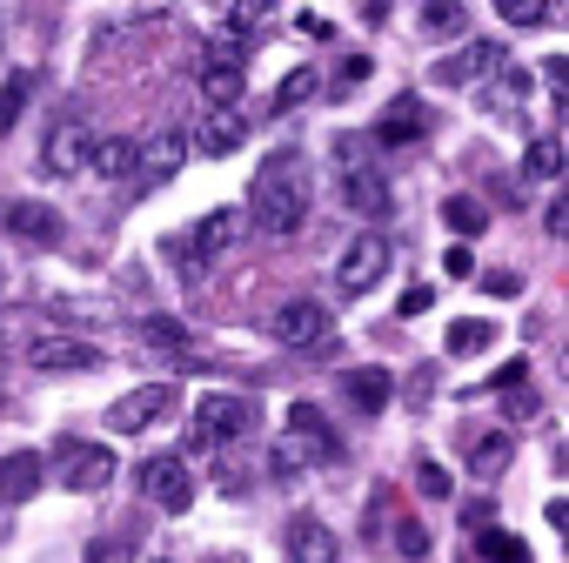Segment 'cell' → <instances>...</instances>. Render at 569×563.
I'll list each match as a JSON object with an SVG mask.
<instances>
[{"mask_svg": "<svg viewBox=\"0 0 569 563\" xmlns=\"http://www.w3.org/2000/svg\"><path fill=\"white\" fill-rule=\"evenodd\" d=\"M61 483L74 490V496H88V490H108L114 483V450L108 443H81V436H61Z\"/></svg>", "mask_w": 569, "mask_h": 563, "instance_id": "6", "label": "cell"}, {"mask_svg": "<svg viewBox=\"0 0 569 563\" xmlns=\"http://www.w3.org/2000/svg\"><path fill=\"white\" fill-rule=\"evenodd\" d=\"M489 343H496V323H449V336H442L449 356H482Z\"/></svg>", "mask_w": 569, "mask_h": 563, "instance_id": "25", "label": "cell"}, {"mask_svg": "<svg viewBox=\"0 0 569 563\" xmlns=\"http://www.w3.org/2000/svg\"><path fill=\"white\" fill-rule=\"evenodd\" d=\"M509 456H516V436H509V429H496V436H482V443H476V456H469V463H476V476H496Z\"/></svg>", "mask_w": 569, "mask_h": 563, "instance_id": "27", "label": "cell"}, {"mask_svg": "<svg viewBox=\"0 0 569 563\" xmlns=\"http://www.w3.org/2000/svg\"><path fill=\"white\" fill-rule=\"evenodd\" d=\"M329 456H342L329 416H322L316 403H296V409H289V429H281V443H274V476H302V470H316V463H329Z\"/></svg>", "mask_w": 569, "mask_h": 563, "instance_id": "2", "label": "cell"}, {"mask_svg": "<svg viewBox=\"0 0 569 563\" xmlns=\"http://www.w3.org/2000/svg\"><path fill=\"white\" fill-rule=\"evenodd\" d=\"M396 550H402L409 563H422V556H429V530H422V523H402V530H396Z\"/></svg>", "mask_w": 569, "mask_h": 563, "instance_id": "38", "label": "cell"}, {"mask_svg": "<svg viewBox=\"0 0 569 563\" xmlns=\"http://www.w3.org/2000/svg\"><path fill=\"white\" fill-rule=\"evenodd\" d=\"M422 28L429 34H456V28H469V8H422Z\"/></svg>", "mask_w": 569, "mask_h": 563, "instance_id": "33", "label": "cell"}, {"mask_svg": "<svg viewBox=\"0 0 569 563\" xmlns=\"http://www.w3.org/2000/svg\"><path fill=\"white\" fill-rule=\"evenodd\" d=\"M88 168H94V175H108V181H128V175H134V141H128V135L94 141V148H88Z\"/></svg>", "mask_w": 569, "mask_h": 563, "instance_id": "21", "label": "cell"}, {"mask_svg": "<svg viewBox=\"0 0 569 563\" xmlns=\"http://www.w3.org/2000/svg\"><path fill=\"white\" fill-rule=\"evenodd\" d=\"M48 483V456L41 450H8L0 456V503H28Z\"/></svg>", "mask_w": 569, "mask_h": 563, "instance_id": "19", "label": "cell"}, {"mask_svg": "<svg viewBox=\"0 0 569 563\" xmlns=\"http://www.w3.org/2000/svg\"><path fill=\"white\" fill-rule=\"evenodd\" d=\"M342 195H349V208H356L362 221H389V215H396V195H389V181H382L369 161H349Z\"/></svg>", "mask_w": 569, "mask_h": 563, "instance_id": "17", "label": "cell"}, {"mask_svg": "<svg viewBox=\"0 0 569 563\" xmlns=\"http://www.w3.org/2000/svg\"><path fill=\"white\" fill-rule=\"evenodd\" d=\"M154 563H168V556H154Z\"/></svg>", "mask_w": 569, "mask_h": 563, "instance_id": "46", "label": "cell"}, {"mask_svg": "<svg viewBox=\"0 0 569 563\" xmlns=\"http://www.w3.org/2000/svg\"><path fill=\"white\" fill-rule=\"evenodd\" d=\"M509 68V48L502 41H469L462 55H442L436 61V88H469V81H489Z\"/></svg>", "mask_w": 569, "mask_h": 563, "instance_id": "9", "label": "cell"}, {"mask_svg": "<svg viewBox=\"0 0 569 563\" xmlns=\"http://www.w3.org/2000/svg\"><path fill=\"white\" fill-rule=\"evenodd\" d=\"M376 75V61L369 55H342V68H336V88H362Z\"/></svg>", "mask_w": 569, "mask_h": 563, "instance_id": "36", "label": "cell"}, {"mask_svg": "<svg viewBox=\"0 0 569 563\" xmlns=\"http://www.w3.org/2000/svg\"><path fill=\"white\" fill-rule=\"evenodd\" d=\"M489 101H496V108H509V101L522 108V101H529V75H522V68H502L496 88H489Z\"/></svg>", "mask_w": 569, "mask_h": 563, "instance_id": "32", "label": "cell"}, {"mask_svg": "<svg viewBox=\"0 0 569 563\" xmlns=\"http://www.w3.org/2000/svg\"><path fill=\"white\" fill-rule=\"evenodd\" d=\"M268 21V8H221V28H234V34H254Z\"/></svg>", "mask_w": 569, "mask_h": 563, "instance_id": "39", "label": "cell"}, {"mask_svg": "<svg viewBox=\"0 0 569 563\" xmlns=\"http://www.w3.org/2000/svg\"><path fill=\"white\" fill-rule=\"evenodd\" d=\"M241 88H248V41H214L201 55V95H208V108H234Z\"/></svg>", "mask_w": 569, "mask_h": 563, "instance_id": "3", "label": "cell"}, {"mask_svg": "<svg viewBox=\"0 0 569 563\" xmlns=\"http://www.w3.org/2000/svg\"><path fill=\"white\" fill-rule=\"evenodd\" d=\"M101 363L108 356L88 336H41L34 343V369H48V376H74V369H101Z\"/></svg>", "mask_w": 569, "mask_h": 563, "instance_id": "15", "label": "cell"}, {"mask_svg": "<svg viewBox=\"0 0 569 563\" xmlns=\"http://www.w3.org/2000/svg\"><path fill=\"white\" fill-rule=\"evenodd\" d=\"M302 34H316V41H329L336 28H329V14H302Z\"/></svg>", "mask_w": 569, "mask_h": 563, "instance_id": "43", "label": "cell"}, {"mask_svg": "<svg viewBox=\"0 0 569 563\" xmlns=\"http://www.w3.org/2000/svg\"><path fill=\"white\" fill-rule=\"evenodd\" d=\"M422 135H429V115H422V108H396V115L376 121V141H382V148H409V141H422Z\"/></svg>", "mask_w": 569, "mask_h": 563, "instance_id": "23", "label": "cell"}, {"mask_svg": "<svg viewBox=\"0 0 569 563\" xmlns=\"http://www.w3.org/2000/svg\"><path fill=\"white\" fill-rule=\"evenodd\" d=\"M382 275H389V241H382L376 228H362V235L342 248V261H336V282H342L349 296H369Z\"/></svg>", "mask_w": 569, "mask_h": 563, "instance_id": "7", "label": "cell"}, {"mask_svg": "<svg viewBox=\"0 0 569 563\" xmlns=\"http://www.w3.org/2000/svg\"><path fill=\"white\" fill-rule=\"evenodd\" d=\"M542 81H549V88H562V81H569V61H562V55H556V61H542Z\"/></svg>", "mask_w": 569, "mask_h": 563, "instance_id": "44", "label": "cell"}, {"mask_svg": "<svg viewBox=\"0 0 569 563\" xmlns=\"http://www.w3.org/2000/svg\"><path fill=\"white\" fill-rule=\"evenodd\" d=\"M416 490H422V496H449V470H442L436 456H422V463H416Z\"/></svg>", "mask_w": 569, "mask_h": 563, "instance_id": "34", "label": "cell"}, {"mask_svg": "<svg viewBox=\"0 0 569 563\" xmlns=\"http://www.w3.org/2000/svg\"><path fill=\"white\" fill-rule=\"evenodd\" d=\"M88 563H134V530H101L88 543Z\"/></svg>", "mask_w": 569, "mask_h": 563, "instance_id": "28", "label": "cell"}, {"mask_svg": "<svg viewBox=\"0 0 569 563\" xmlns=\"http://www.w3.org/2000/svg\"><path fill=\"white\" fill-rule=\"evenodd\" d=\"M476 550H482L489 563H529V543H522V536H509V530H496V523H489V530H476Z\"/></svg>", "mask_w": 569, "mask_h": 563, "instance_id": "26", "label": "cell"}, {"mask_svg": "<svg viewBox=\"0 0 569 563\" xmlns=\"http://www.w3.org/2000/svg\"><path fill=\"white\" fill-rule=\"evenodd\" d=\"M28 95H34V68H14L8 81H0V135H14V128H21Z\"/></svg>", "mask_w": 569, "mask_h": 563, "instance_id": "22", "label": "cell"}, {"mask_svg": "<svg viewBox=\"0 0 569 563\" xmlns=\"http://www.w3.org/2000/svg\"><path fill=\"white\" fill-rule=\"evenodd\" d=\"M268 336L281 343V349H329V336H336V323H329V309L322 303H281L274 316H268Z\"/></svg>", "mask_w": 569, "mask_h": 563, "instance_id": "4", "label": "cell"}, {"mask_svg": "<svg viewBox=\"0 0 569 563\" xmlns=\"http://www.w3.org/2000/svg\"><path fill=\"white\" fill-rule=\"evenodd\" d=\"M261 423V409H254V396H201L194 403V436L201 443H234V436H248Z\"/></svg>", "mask_w": 569, "mask_h": 563, "instance_id": "5", "label": "cell"}, {"mask_svg": "<svg viewBox=\"0 0 569 563\" xmlns=\"http://www.w3.org/2000/svg\"><path fill=\"white\" fill-rule=\"evenodd\" d=\"M241 141H248V115L241 108H201V121L188 135V148H201V155H234Z\"/></svg>", "mask_w": 569, "mask_h": 563, "instance_id": "16", "label": "cell"}, {"mask_svg": "<svg viewBox=\"0 0 569 563\" xmlns=\"http://www.w3.org/2000/svg\"><path fill=\"white\" fill-rule=\"evenodd\" d=\"M316 88H322V75H316V68H296L289 81H281V88H274V108H281V115H289V108H302V101H309Z\"/></svg>", "mask_w": 569, "mask_h": 563, "instance_id": "29", "label": "cell"}, {"mask_svg": "<svg viewBox=\"0 0 569 563\" xmlns=\"http://www.w3.org/2000/svg\"><path fill=\"white\" fill-rule=\"evenodd\" d=\"M442 221H449V228H456V241L469 248V241L489 228V208H482L476 195H449V201H442Z\"/></svg>", "mask_w": 569, "mask_h": 563, "instance_id": "24", "label": "cell"}, {"mask_svg": "<svg viewBox=\"0 0 569 563\" xmlns=\"http://www.w3.org/2000/svg\"><path fill=\"white\" fill-rule=\"evenodd\" d=\"M342 389H349L356 416H382V409H389V396H396V376H389V369H349V376H342Z\"/></svg>", "mask_w": 569, "mask_h": 563, "instance_id": "20", "label": "cell"}, {"mask_svg": "<svg viewBox=\"0 0 569 563\" xmlns=\"http://www.w3.org/2000/svg\"><path fill=\"white\" fill-rule=\"evenodd\" d=\"M141 496L161 503L168 516H181V510L194 503V476H188V463H181V456H148V463H141Z\"/></svg>", "mask_w": 569, "mask_h": 563, "instance_id": "11", "label": "cell"}, {"mask_svg": "<svg viewBox=\"0 0 569 563\" xmlns=\"http://www.w3.org/2000/svg\"><path fill=\"white\" fill-rule=\"evenodd\" d=\"M181 161H188V128H161L148 148H134V188L148 195V188L174 181V175H181Z\"/></svg>", "mask_w": 569, "mask_h": 563, "instance_id": "10", "label": "cell"}, {"mask_svg": "<svg viewBox=\"0 0 569 563\" xmlns=\"http://www.w3.org/2000/svg\"><path fill=\"white\" fill-rule=\"evenodd\" d=\"M482 289H489V296H522V275H509V268H489V275H482Z\"/></svg>", "mask_w": 569, "mask_h": 563, "instance_id": "40", "label": "cell"}, {"mask_svg": "<svg viewBox=\"0 0 569 563\" xmlns=\"http://www.w3.org/2000/svg\"><path fill=\"white\" fill-rule=\"evenodd\" d=\"M436 303V289H429V282H416V289H402V316H422Z\"/></svg>", "mask_w": 569, "mask_h": 563, "instance_id": "41", "label": "cell"}, {"mask_svg": "<svg viewBox=\"0 0 569 563\" xmlns=\"http://www.w3.org/2000/svg\"><path fill=\"white\" fill-rule=\"evenodd\" d=\"M0 228L34 241V248H61V235H68V221L48 201H0Z\"/></svg>", "mask_w": 569, "mask_h": 563, "instance_id": "13", "label": "cell"}, {"mask_svg": "<svg viewBox=\"0 0 569 563\" xmlns=\"http://www.w3.org/2000/svg\"><path fill=\"white\" fill-rule=\"evenodd\" d=\"M529 175H542V181L562 175V141H556V135H536V141H529Z\"/></svg>", "mask_w": 569, "mask_h": 563, "instance_id": "30", "label": "cell"}, {"mask_svg": "<svg viewBox=\"0 0 569 563\" xmlns=\"http://www.w3.org/2000/svg\"><path fill=\"white\" fill-rule=\"evenodd\" d=\"M442 275H449V282H476V248H462V241H456V248L442 255Z\"/></svg>", "mask_w": 569, "mask_h": 563, "instance_id": "37", "label": "cell"}, {"mask_svg": "<svg viewBox=\"0 0 569 563\" xmlns=\"http://www.w3.org/2000/svg\"><path fill=\"white\" fill-rule=\"evenodd\" d=\"M141 343H154V349H174V356H188V336H181V323H168V316H148V323H141Z\"/></svg>", "mask_w": 569, "mask_h": 563, "instance_id": "31", "label": "cell"}, {"mask_svg": "<svg viewBox=\"0 0 569 563\" xmlns=\"http://www.w3.org/2000/svg\"><path fill=\"white\" fill-rule=\"evenodd\" d=\"M248 221H254V235H268V241H289V235L309 221V161H302L296 148L261 155V168H254V181H248Z\"/></svg>", "mask_w": 569, "mask_h": 563, "instance_id": "1", "label": "cell"}, {"mask_svg": "<svg viewBox=\"0 0 569 563\" xmlns=\"http://www.w3.org/2000/svg\"><path fill=\"white\" fill-rule=\"evenodd\" d=\"M281 550H289V563H336L342 556V543L322 516H289L281 523Z\"/></svg>", "mask_w": 569, "mask_h": 563, "instance_id": "14", "label": "cell"}, {"mask_svg": "<svg viewBox=\"0 0 569 563\" xmlns=\"http://www.w3.org/2000/svg\"><path fill=\"white\" fill-rule=\"evenodd\" d=\"M542 228H549V235H569V201H549V215H542Z\"/></svg>", "mask_w": 569, "mask_h": 563, "instance_id": "42", "label": "cell"}, {"mask_svg": "<svg viewBox=\"0 0 569 563\" xmlns=\"http://www.w3.org/2000/svg\"><path fill=\"white\" fill-rule=\"evenodd\" d=\"M234 241H241V208H208V215L194 221V241H188V248H194V268H214Z\"/></svg>", "mask_w": 569, "mask_h": 563, "instance_id": "18", "label": "cell"}, {"mask_svg": "<svg viewBox=\"0 0 569 563\" xmlns=\"http://www.w3.org/2000/svg\"><path fill=\"white\" fill-rule=\"evenodd\" d=\"M502 21H509V28H542L549 8H536V0H502Z\"/></svg>", "mask_w": 569, "mask_h": 563, "instance_id": "35", "label": "cell"}, {"mask_svg": "<svg viewBox=\"0 0 569 563\" xmlns=\"http://www.w3.org/2000/svg\"><path fill=\"white\" fill-rule=\"evenodd\" d=\"M208 563H248V556H234V550H221V556H208Z\"/></svg>", "mask_w": 569, "mask_h": 563, "instance_id": "45", "label": "cell"}, {"mask_svg": "<svg viewBox=\"0 0 569 563\" xmlns=\"http://www.w3.org/2000/svg\"><path fill=\"white\" fill-rule=\"evenodd\" d=\"M168 409H174V383H141V389H128V396L108 409V429H114V436H141V429H154Z\"/></svg>", "mask_w": 569, "mask_h": 563, "instance_id": "8", "label": "cell"}, {"mask_svg": "<svg viewBox=\"0 0 569 563\" xmlns=\"http://www.w3.org/2000/svg\"><path fill=\"white\" fill-rule=\"evenodd\" d=\"M88 148H94L88 121H81V115H61V121L48 128V141H41V168H48V175H81V168H88Z\"/></svg>", "mask_w": 569, "mask_h": 563, "instance_id": "12", "label": "cell"}]
</instances>
